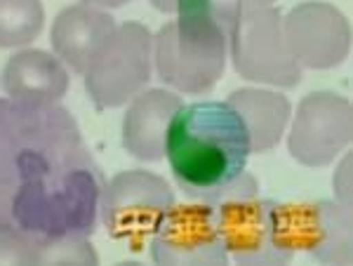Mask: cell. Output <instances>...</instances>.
<instances>
[{
  "instance_id": "obj_10",
  "label": "cell",
  "mask_w": 353,
  "mask_h": 266,
  "mask_svg": "<svg viewBox=\"0 0 353 266\" xmlns=\"http://www.w3.org/2000/svg\"><path fill=\"white\" fill-rule=\"evenodd\" d=\"M149 241L156 264H229V252L210 203H174Z\"/></svg>"
},
{
  "instance_id": "obj_16",
  "label": "cell",
  "mask_w": 353,
  "mask_h": 266,
  "mask_svg": "<svg viewBox=\"0 0 353 266\" xmlns=\"http://www.w3.org/2000/svg\"><path fill=\"white\" fill-rule=\"evenodd\" d=\"M45 28L41 0H0V48H26Z\"/></svg>"
},
{
  "instance_id": "obj_12",
  "label": "cell",
  "mask_w": 353,
  "mask_h": 266,
  "mask_svg": "<svg viewBox=\"0 0 353 266\" xmlns=\"http://www.w3.org/2000/svg\"><path fill=\"white\" fill-rule=\"evenodd\" d=\"M116 19L92 5H68L54 17L50 28V45L61 64L71 73L85 76L94 54L116 31Z\"/></svg>"
},
{
  "instance_id": "obj_2",
  "label": "cell",
  "mask_w": 353,
  "mask_h": 266,
  "mask_svg": "<svg viewBox=\"0 0 353 266\" xmlns=\"http://www.w3.org/2000/svg\"><path fill=\"white\" fill-rule=\"evenodd\" d=\"M250 137L229 101H193L174 113L165 158L176 186L189 198L212 203L245 172Z\"/></svg>"
},
{
  "instance_id": "obj_19",
  "label": "cell",
  "mask_w": 353,
  "mask_h": 266,
  "mask_svg": "<svg viewBox=\"0 0 353 266\" xmlns=\"http://www.w3.org/2000/svg\"><path fill=\"white\" fill-rule=\"evenodd\" d=\"M85 5H92V8H101V10H116L123 8V5L132 3V0H81Z\"/></svg>"
},
{
  "instance_id": "obj_14",
  "label": "cell",
  "mask_w": 353,
  "mask_h": 266,
  "mask_svg": "<svg viewBox=\"0 0 353 266\" xmlns=\"http://www.w3.org/2000/svg\"><path fill=\"white\" fill-rule=\"evenodd\" d=\"M0 81L10 99L59 104L68 92L71 76L54 52L24 48L5 61Z\"/></svg>"
},
{
  "instance_id": "obj_5",
  "label": "cell",
  "mask_w": 353,
  "mask_h": 266,
  "mask_svg": "<svg viewBox=\"0 0 353 266\" xmlns=\"http://www.w3.org/2000/svg\"><path fill=\"white\" fill-rule=\"evenodd\" d=\"M229 31V57L238 76L273 88H294L301 81V66L294 61L283 33L278 8H257L224 19Z\"/></svg>"
},
{
  "instance_id": "obj_4",
  "label": "cell",
  "mask_w": 353,
  "mask_h": 266,
  "mask_svg": "<svg viewBox=\"0 0 353 266\" xmlns=\"http://www.w3.org/2000/svg\"><path fill=\"white\" fill-rule=\"evenodd\" d=\"M210 205L226 252L238 264H288L294 257L283 234L281 203L259 198V184L248 170Z\"/></svg>"
},
{
  "instance_id": "obj_17",
  "label": "cell",
  "mask_w": 353,
  "mask_h": 266,
  "mask_svg": "<svg viewBox=\"0 0 353 266\" xmlns=\"http://www.w3.org/2000/svg\"><path fill=\"white\" fill-rule=\"evenodd\" d=\"M273 3H276V0H221L217 14H219V19L224 21L229 14L248 12V10H257V8H269Z\"/></svg>"
},
{
  "instance_id": "obj_7",
  "label": "cell",
  "mask_w": 353,
  "mask_h": 266,
  "mask_svg": "<svg viewBox=\"0 0 353 266\" xmlns=\"http://www.w3.org/2000/svg\"><path fill=\"white\" fill-rule=\"evenodd\" d=\"M153 73V36L139 21L116 26L85 71V90L99 109L125 106L149 85Z\"/></svg>"
},
{
  "instance_id": "obj_3",
  "label": "cell",
  "mask_w": 353,
  "mask_h": 266,
  "mask_svg": "<svg viewBox=\"0 0 353 266\" xmlns=\"http://www.w3.org/2000/svg\"><path fill=\"white\" fill-rule=\"evenodd\" d=\"M229 59V31L217 12H189L168 21L153 36V69L179 94L214 88Z\"/></svg>"
},
{
  "instance_id": "obj_6",
  "label": "cell",
  "mask_w": 353,
  "mask_h": 266,
  "mask_svg": "<svg viewBox=\"0 0 353 266\" xmlns=\"http://www.w3.org/2000/svg\"><path fill=\"white\" fill-rule=\"evenodd\" d=\"M172 205L174 191L161 174L125 170L101 186L99 219L113 241L141 250Z\"/></svg>"
},
{
  "instance_id": "obj_1",
  "label": "cell",
  "mask_w": 353,
  "mask_h": 266,
  "mask_svg": "<svg viewBox=\"0 0 353 266\" xmlns=\"http://www.w3.org/2000/svg\"><path fill=\"white\" fill-rule=\"evenodd\" d=\"M104 177L59 104L0 99V231L59 245L99 224Z\"/></svg>"
},
{
  "instance_id": "obj_11",
  "label": "cell",
  "mask_w": 353,
  "mask_h": 266,
  "mask_svg": "<svg viewBox=\"0 0 353 266\" xmlns=\"http://www.w3.org/2000/svg\"><path fill=\"white\" fill-rule=\"evenodd\" d=\"M283 234L292 254L306 252L323 264H351V207L341 203H281Z\"/></svg>"
},
{
  "instance_id": "obj_18",
  "label": "cell",
  "mask_w": 353,
  "mask_h": 266,
  "mask_svg": "<svg viewBox=\"0 0 353 266\" xmlns=\"http://www.w3.org/2000/svg\"><path fill=\"white\" fill-rule=\"evenodd\" d=\"M149 3L158 10V12L179 14V3H181V0H149Z\"/></svg>"
},
{
  "instance_id": "obj_8",
  "label": "cell",
  "mask_w": 353,
  "mask_h": 266,
  "mask_svg": "<svg viewBox=\"0 0 353 266\" xmlns=\"http://www.w3.org/2000/svg\"><path fill=\"white\" fill-rule=\"evenodd\" d=\"M353 109L337 92H313L299 101L288 134V151L304 167H327L351 144Z\"/></svg>"
},
{
  "instance_id": "obj_9",
  "label": "cell",
  "mask_w": 353,
  "mask_h": 266,
  "mask_svg": "<svg viewBox=\"0 0 353 266\" xmlns=\"http://www.w3.org/2000/svg\"><path fill=\"white\" fill-rule=\"evenodd\" d=\"M283 33L301 69H334L351 54L349 19L323 0H306L290 10L283 17Z\"/></svg>"
},
{
  "instance_id": "obj_15",
  "label": "cell",
  "mask_w": 353,
  "mask_h": 266,
  "mask_svg": "<svg viewBox=\"0 0 353 266\" xmlns=\"http://www.w3.org/2000/svg\"><path fill=\"white\" fill-rule=\"evenodd\" d=\"M229 104L243 118L252 154H266L283 139L292 116V104L276 90L243 88L229 94Z\"/></svg>"
},
{
  "instance_id": "obj_13",
  "label": "cell",
  "mask_w": 353,
  "mask_h": 266,
  "mask_svg": "<svg viewBox=\"0 0 353 266\" xmlns=\"http://www.w3.org/2000/svg\"><path fill=\"white\" fill-rule=\"evenodd\" d=\"M184 106L174 90H141L130 99L123 116V146L130 156L144 163L165 158V139L174 113Z\"/></svg>"
}]
</instances>
